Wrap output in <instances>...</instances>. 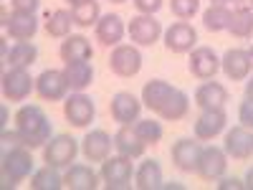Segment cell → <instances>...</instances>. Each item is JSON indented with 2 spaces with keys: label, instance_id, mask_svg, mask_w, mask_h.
Returning a JSON list of instances; mask_svg holds the SVG:
<instances>
[{
  "label": "cell",
  "instance_id": "obj_1",
  "mask_svg": "<svg viewBox=\"0 0 253 190\" xmlns=\"http://www.w3.org/2000/svg\"><path fill=\"white\" fill-rule=\"evenodd\" d=\"M15 130L20 132L26 147L38 150L51 140V119L46 117V112L38 107V104H26L15 112Z\"/></svg>",
  "mask_w": 253,
  "mask_h": 190
},
{
  "label": "cell",
  "instance_id": "obj_2",
  "mask_svg": "<svg viewBox=\"0 0 253 190\" xmlns=\"http://www.w3.org/2000/svg\"><path fill=\"white\" fill-rule=\"evenodd\" d=\"M3 180L5 185H18L23 183L26 178H31L33 173V155H31V147L26 144H13L10 150L3 152Z\"/></svg>",
  "mask_w": 253,
  "mask_h": 190
},
{
  "label": "cell",
  "instance_id": "obj_3",
  "mask_svg": "<svg viewBox=\"0 0 253 190\" xmlns=\"http://www.w3.org/2000/svg\"><path fill=\"white\" fill-rule=\"evenodd\" d=\"M101 180L109 190H122V188H129L132 185V157L126 155H114V157H107L101 162Z\"/></svg>",
  "mask_w": 253,
  "mask_h": 190
},
{
  "label": "cell",
  "instance_id": "obj_4",
  "mask_svg": "<svg viewBox=\"0 0 253 190\" xmlns=\"http://www.w3.org/2000/svg\"><path fill=\"white\" fill-rule=\"evenodd\" d=\"M79 155V142L71 135H56L43 144V162L53 167H69Z\"/></svg>",
  "mask_w": 253,
  "mask_h": 190
},
{
  "label": "cell",
  "instance_id": "obj_5",
  "mask_svg": "<svg viewBox=\"0 0 253 190\" xmlns=\"http://www.w3.org/2000/svg\"><path fill=\"white\" fill-rule=\"evenodd\" d=\"M109 69L112 74H117L119 79H132L139 74L142 69V53L137 46H129V44H119L114 46L112 56H109Z\"/></svg>",
  "mask_w": 253,
  "mask_h": 190
},
{
  "label": "cell",
  "instance_id": "obj_6",
  "mask_svg": "<svg viewBox=\"0 0 253 190\" xmlns=\"http://www.w3.org/2000/svg\"><path fill=\"white\" fill-rule=\"evenodd\" d=\"M63 117L69 119V124L74 127H89L96 117V107H94V101L91 96H86L84 92H74L71 96L63 99Z\"/></svg>",
  "mask_w": 253,
  "mask_h": 190
},
{
  "label": "cell",
  "instance_id": "obj_7",
  "mask_svg": "<svg viewBox=\"0 0 253 190\" xmlns=\"http://www.w3.org/2000/svg\"><path fill=\"white\" fill-rule=\"evenodd\" d=\"M69 79L63 71L58 69H46V71H41L36 76V92L41 99H46V101H61V99H66L69 94Z\"/></svg>",
  "mask_w": 253,
  "mask_h": 190
},
{
  "label": "cell",
  "instance_id": "obj_8",
  "mask_svg": "<svg viewBox=\"0 0 253 190\" xmlns=\"http://www.w3.org/2000/svg\"><path fill=\"white\" fill-rule=\"evenodd\" d=\"M36 89V79L28 74V69H8L3 74V96L8 101H26L31 92Z\"/></svg>",
  "mask_w": 253,
  "mask_h": 190
},
{
  "label": "cell",
  "instance_id": "obj_9",
  "mask_svg": "<svg viewBox=\"0 0 253 190\" xmlns=\"http://www.w3.org/2000/svg\"><path fill=\"white\" fill-rule=\"evenodd\" d=\"M162 41H165V48L172 51V53H190L198 44V33L195 28L187 23V20H177L162 33Z\"/></svg>",
  "mask_w": 253,
  "mask_h": 190
},
{
  "label": "cell",
  "instance_id": "obj_10",
  "mask_svg": "<svg viewBox=\"0 0 253 190\" xmlns=\"http://www.w3.org/2000/svg\"><path fill=\"white\" fill-rule=\"evenodd\" d=\"M126 33H129L132 44H137V46H152V44H157L160 36H162V26H160V20L155 15L139 13V15H134L129 20Z\"/></svg>",
  "mask_w": 253,
  "mask_h": 190
},
{
  "label": "cell",
  "instance_id": "obj_11",
  "mask_svg": "<svg viewBox=\"0 0 253 190\" xmlns=\"http://www.w3.org/2000/svg\"><path fill=\"white\" fill-rule=\"evenodd\" d=\"M3 28H5V36H10L13 41H31L38 31V18L36 13L3 10Z\"/></svg>",
  "mask_w": 253,
  "mask_h": 190
},
{
  "label": "cell",
  "instance_id": "obj_12",
  "mask_svg": "<svg viewBox=\"0 0 253 190\" xmlns=\"http://www.w3.org/2000/svg\"><path fill=\"white\" fill-rule=\"evenodd\" d=\"M200 152H203V144L200 140H190V137H182L172 144L170 150V157H172V165L182 173H195L198 170V162H200Z\"/></svg>",
  "mask_w": 253,
  "mask_h": 190
},
{
  "label": "cell",
  "instance_id": "obj_13",
  "mask_svg": "<svg viewBox=\"0 0 253 190\" xmlns=\"http://www.w3.org/2000/svg\"><path fill=\"white\" fill-rule=\"evenodd\" d=\"M220 69L230 81H246L253 71V53L246 48H228L220 58Z\"/></svg>",
  "mask_w": 253,
  "mask_h": 190
},
{
  "label": "cell",
  "instance_id": "obj_14",
  "mask_svg": "<svg viewBox=\"0 0 253 190\" xmlns=\"http://www.w3.org/2000/svg\"><path fill=\"white\" fill-rule=\"evenodd\" d=\"M139 112H142V99H137L134 94L129 92H117L112 96V104H109V114L112 119L124 127V124H134L139 119Z\"/></svg>",
  "mask_w": 253,
  "mask_h": 190
},
{
  "label": "cell",
  "instance_id": "obj_15",
  "mask_svg": "<svg viewBox=\"0 0 253 190\" xmlns=\"http://www.w3.org/2000/svg\"><path fill=\"white\" fill-rule=\"evenodd\" d=\"M223 150L233 160H251L253 157V130H248V127H243V124L228 130Z\"/></svg>",
  "mask_w": 253,
  "mask_h": 190
},
{
  "label": "cell",
  "instance_id": "obj_16",
  "mask_svg": "<svg viewBox=\"0 0 253 190\" xmlns=\"http://www.w3.org/2000/svg\"><path fill=\"white\" fill-rule=\"evenodd\" d=\"M190 74L200 81H208L213 79L218 71H220V56L210 48V46H200V48H193L190 53V63H187Z\"/></svg>",
  "mask_w": 253,
  "mask_h": 190
},
{
  "label": "cell",
  "instance_id": "obj_17",
  "mask_svg": "<svg viewBox=\"0 0 253 190\" xmlns=\"http://www.w3.org/2000/svg\"><path fill=\"white\" fill-rule=\"evenodd\" d=\"M225 167H228V155L223 147H215V144H208L203 147L200 152V162H198V175L205 178V180H218L225 175Z\"/></svg>",
  "mask_w": 253,
  "mask_h": 190
},
{
  "label": "cell",
  "instance_id": "obj_18",
  "mask_svg": "<svg viewBox=\"0 0 253 190\" xmlns=\"http://www.w3.org/2000/svg\"><path fill=\"white\" fill-rule=\"evenodd\" d=\"M112 147H114V137H109L104 130H91L81 140V152L89 162H104L112 155Z\"/></svg>",
  "mask_w": 253,
  "mask_h": 190
},
{
  "label": "cell",
  "instance_id": "obj_19",
  "mask_svg": "<svg viewBox=\"0 0 253 190\" xmlns=\"http://www.w3.org/2000/svg\"><path fill=\"white\" fill-rule=\"evenodd\" d=\"M124 33H126V28H124L122 15H117V13H107V15H101V18H99V23H96V41H99L104 48L119 46V44H122V38H124Z\"/></svg>",
  "mask_w": 253,
  "mask_h": 190
},
{
  "label": "cell",
  "instance_id": "obj_20",
  "mask_svg": "<svg viewBox=\"0 0 253 190\" xmlns=\"http://www.w3.org/2000/svg\"><path fill=\"white\" fill-rule=\"evenodd\" d=\"M228 89L223 87L220 81H205L200 84V87L195 89V104L208 112V109H225V104H228Z\"/></svg>",
  "mask_w": 253,
  "mask_h": 190
},
{
  "label": "cell",
  "instance_id": "obj_21",
  "mask_svg": "<svg viewBox=\"0 0 253 190\" xmlns=\"http://www.w3.org/2000/svg\"><path fill=\"white\" fill-rule=\"evenodd\" d=\"M225 122H228L225 109H208V112H203V114L195 119V137L203 140V142L215 140V137L225 130Z\"/></svg>",
  "mask_w": 253,
  "mask_h": 190
},
{
  "label": "cell",
  "instance_id": "obj_22",
  "mask_svg": "<svg viewBox=\"0 0 253 190\" xmlns=\"http://www.w3.org/2000/svg\"><path fill=\"white\" fill-rule=\"evenodd\" d=\"M172 92H175V87L170 81H162V79H152V81H147L144 87H142V104L150 112H160L162 107H165V101L172 96Z\"/></svg>",
  "mask_w": 253,
  "mask_h": 190
},
{
  "label": "cell",
  "instance_id": "obj_23",
  "mask_svg": "<svg viewBox=\"0 0 253 190\" xmlns=\"http://www.w3.org/2000/svg\"><path fill=\"white\" fill-rule=\"evenodd\" d=\"M144 147L147 142H142V137L134 132V127L132 124H124L119 127V132L114 135V150L119 155H126V157H142L144 155Z\"/></svg>",
  "mask_w": 253,
  "mask_h": 190
},
{
  "label": "cell",
  "instance_id": "obj_24",
  "mask_svg": "<svg viewBox=\"0 0 253 190\" xmlns=\"http://www.w3.org/2000/svg\"><path fill=\"white\" fill-rule=\"evenodd\" d=\"M99 178L89 165H69V170L63 173V188L69 190H94L99 188Z\"/></svg>",
  "mask_w": 253,
  "mask_h": 190
},
{
  "label": "cell",
  "instance_id": "obj_25",
  "mask_svg": "<svg viewBox=\"0 0 253 190\" xmlns=\"http://www.w3.org/2000/svg\"><path fill=\"white\" fill-rule=\"evenodd\" d=\"M63 63H74V61H91L94 51H91V44L89 38L84 36H66L63 38V44L58 48Z\"/></svg>",
  "mask_w": 253,
  "mask_h": 190
},
{
  "label": "cell",
  "instance_id": "obj_26",
  "mask_svg": "<svg viewBox=\"0 0 253 190\" xmlns=\"http://www.w3.org/2000/svg\"><path fill=\"white\" fill-rule=\"evenodd\" d=\"M69 79V87L71 92H84L86 87H91L94 81V66L89 61H74V63H66V69H63Z\"/></svg>",
  "mask_w": 253,
  "mask_h": 190
},
{
  "label": "cell",
  "instance_id": "obj_27",
  "mask_svg": "<svg viewBox=\"0 0 253 190\" xmlns=\"http://www.w3.org/2000/svg\"><path fill=\"white\" fill-rule=\"evenodd\" d=\"M134 185L139 190H157L162 188V167L157 160H144L137 173H134Z\"/></svg>",
  "mask_w": 253,
  "mask_h": 190
},
{
  "label": "cell",
  "instance_id": "obj_28",
  "mask_svg": "<svg viewBox=\"0 0 253 190\" xmlns=\"http://www.w3.org/2000/svg\"><path fill=\"white\" fill-rule=\"evenodd\" d=\"M5 61L13 69H31L38 61V48L31 44V41H15V46L8 51Z\"/></svg>",
  "mask_w": 253,
  "mask_h": 190
},
{
  "label": "cell",
  "instance_id": "obj_29",
  "mask_svg": "<svg viewBox=\"0 0 253 190\" xmlns=\"http://www.w3.org/2000/svg\"><path fill=\"white\" fill-rule=\"evenodd\" d=\"M187 109H190V96H187L185 92L175 89L172 96L165 101V107L157 112V117L165 119V122H177V119H182V117L187 114Z\"/></svg>",
  "mask_w": 253,
  "mask_h": 190
},
{
  "label": "cell",
  "instance_id": "obj_30",
  "mask_svg": "<svg viewBox=\"0 0 253 190\" xmlns=\"http://www.w3.org/2000/svg\"><path fill=\"white\" fill-rule=\"evenodd\" d=\"M230 20H233V10H230L228 5H210V8L203 13V26H205L210 33L228 31Z\"/></svg>",
  "mask_w": 253,
  "mask_h": 190
},
{
  "label": "cell",
  "instance_id": "obj_31",
  "mask_svg": "<svg viewBox=\"0 0 253 190\" xmlns=\"http://www.w3.org/2000/svg\"><path fill=\"white\" fill-rule=\"evenodd\" d=\"M71 26H76L71 10H53L46 18V33L51 38H66V36H71Z\"/></svg>",
  "mask_w": 253,
  "mask_h": 190
},
{
  "label": "cell",
  "instance_id": "obj_32",
  "mask_svg": "<svg viewBox=\"0 0 253 190\" xmlns=\"http://www.w3.org/2000/svg\"><path fill=\"white\" fill-rule=\"evenodd\" d=\"M31 188L33 190H58L63 188V175L58 173V167L46 165L31 175Z\"/></svg>",
  "mask_w": 253,
  "mask_h": 190
},
{
  "label": "cell",
  "instance_id": "obj_33",
  "mask_svg": "<svg viewBox=\"0 0 253 190\" xmlns=\"http://www.w3.org/2000/svg\"><path fill=\"white\" fill-rule=\"evenodd\" d=\"M74 13V23L79 28H89V26H96L99 23V18H101V8L96 0H91V3H84L79 8H71Z\"/></svg>",
  "mask_w": 253,
  "mask_h": 190
},
{
  "label": "cell",
  "instance_id": "obj_34",
  "mask_svg": "<svg viewBox=\"0 0 253 190\" xmlns=\"http://www.w3.org/2000/svg\"><path fill=\"white\" fill-rule=\"evenodd\" d=\"M228 33L236 38H251L253 36V10H233V20L228 26Z\"/></svg>",
  "mask_w": 253,
  "mask_h": 190
},
{
  "label": "cell",
  "instance_id": "obj_35",
  "mask_svg": "<svg viewBox=\"0 0 253 190\" xmlns=\"http://www.w3.org/2000/svg\"><path fill=\"white\" fill-rule=\"evenodd\" d=\"M134 132L142 137V142H147V144H157L160 140H162V124L157 122V119H137L134 124Z\"/></svg>",
  "mask_w": 253,
  "mask_h": 190
},
{
  "label": "cell",
  "instance_id": "obj_36",
  "mask_svg": "<svg viewBox=\"0 0 253 190\" xmlns=\"http://www.w3.org/2000/svg\"><path fill=\"white\" fill-rule=\"evenodd\" d=\"M170 10L180 20H190L200 10V0H170Z\"/></svg>",
  "mask_w": 253,
  "mask_h": 190
},
{
  "label": "cell",
  "instance_id": "obj_37",
  "mask_svg": "<svg viewBox=\"0 0 253 190\" xmlns=\"http://www.w3.org/2000/svg\"><path fill=\"white\" fill-rule=\"evenodd\" d=\"M238 122L248 130H253V99L246 96V101H241V109H238Z\"/></svg>",
  "mask_w": 253,
  "mask_h": 190
},
{
  "label": "cell",
  "instance_id": "obj_38",
  "mask_svg": "<svg viewBox=\"0 0 253 190\" xmlns=\"http://www.w3.org/2000/svg\"><path fill=\"white\" fill-rule=\"evenodd\" d=\"M134 8L144 15H155L162 8V0H134Z\"/></svg>",
  "mask_w": 253,
  "mask_h": 190
},
{
  "label": "cell",
  "instance_id": "obj_39",
  "mask_svg": "<svg viewBox=\"0 0 253 190\" xmlns=\"http://www.w3.org/2000/svg\"><path fill=\"white\" fill-rule=\"evenodd\" d=\"M41 5V0H13V10H20V13H36Z\"/></svg>",
  "mask_w": 253,
  "mask_h": 190
},
{
  "label": "cell",
  "instance_id": "obj_40",
  "mask_svg": "<svg viewBox=\"0 0 253 190\" xmlns=\"http://www.w3.org/2000/svg\"><path fill=\"white\" fill-rule=\"evenodd\" d=\"M241 188H246V183L238 178H223L218 183V190H241Z\"/></svg>",
  "mask_w": 253,
  "mask_h": 190
},
{
  "label": "cell",
  "instance_id": "obj_41",
  "mask_svg": "<svg viewBox=\"0 0 253 190\" xmlns=\"http://www.w3.org/2000/svg\"><path fill=\"white\" fill-rule=\"evenodd\" d=\"M236 10H253V0H233Z\"/></svg>",
  "mask_w": 253,
  "mask_h": 190
},
{
  "label": "cell",
  "instance_id": "obj_42",
  "mask_svg": "<svg viewBox=\"0 0 253 190\" xmlns=\"http://www.w3.org/2000/svg\"><path fill=\"white\" fill-rule=\"evenodd\" d=\"M246 96L253 99V76H248V81H246Z\"/></svg>",
  "mask_w": 253,
  "mask_h": 190
},
{
  "label": "cell",
  "instance_id": "obj_43",
  "mask_svg": "<svg viewBox=\"0 0 253 190\" xmlns=\"http://www.w3.org/2000/svg\"><path fill=\"white\" fill-rule=\"evenodd\" d=\"M246 188L253 190V167H248V173H246Z\"/></svg>",
  "mask_w": 253,
  "mask_h": 190
},
{
  "label": "cell",
  "instance_id": "obj_44",
  "mask_svg": "<svg viewBox=\"0 0 253 190\" xmlns=\"http://www.w3.org/2000/svg\"><path fill=\"white\" fill-rule=\"evenodd\" d=\"M66 3H69L71 8H79V5H84V3H91V0H66Z\"/></svg>",
  "mask_w": 253,
  "mask_h": 190
},
{
  "label": "cell",
  "instance_id": "obj_45",
  "mask_svg": "<svg viewBox=\"0 0 253 190\" xmlns=\"http://www.w3.org/2000/svg\"><path fill=\"white\" fill-rule=\"evenodd\" d=\"M213 5H228V3H233V0H210Z\"/></svg>",
  "mask_w": 253,
  "mask_h": 190
},
{
  "label": "cell",
  "instance_id": "obj_46",
  "mask_svg": "<svg viewBox=\"0 0 253 190\" xmlns=\"http://www.w3.org/2000/svg\"><path fill=\"white\" fill-rule=\"evenodd\" d=\"M112 3H126V0H112Z\"/></svg>",
  "mask_w": 253,
  "mask_h": 190
}]
</instances>
